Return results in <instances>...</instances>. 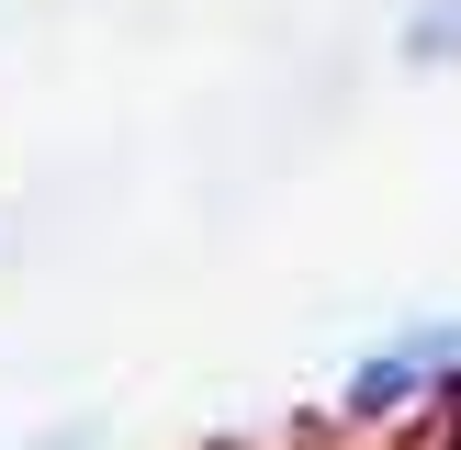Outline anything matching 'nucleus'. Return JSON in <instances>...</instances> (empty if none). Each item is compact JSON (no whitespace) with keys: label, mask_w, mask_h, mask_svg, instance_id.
Instances as JSON below:
<instances>
[{"label":"nucleus","mask_w":461,"mask_h":450,"mask_svg":"<svg viewBox=\"0 0 461 450\" xmlns=\"http://www.w3.org/2000/svg\"><path fill=\"white\" fill-rule=\"evenodd\" d=\"M439 394H461V315H417V327H383V338L349 349V372H338V428H405Z\"/></svg>","instance_id":"obj_1"},{"label":"nucleus","mask_w":461,"mask_h":450,"mask_svg":"<svg viewBox=\"0 0 461 450\" xmlns=\"http://www.w3.org/2000/svg\"><path fill=\"white\" fill-rule=\"evenodd\" d=\"M394 57L405 68H461V0H417L405 34H394Z\"/></svg>","instance_id":"obj_2"}]
</instances>
